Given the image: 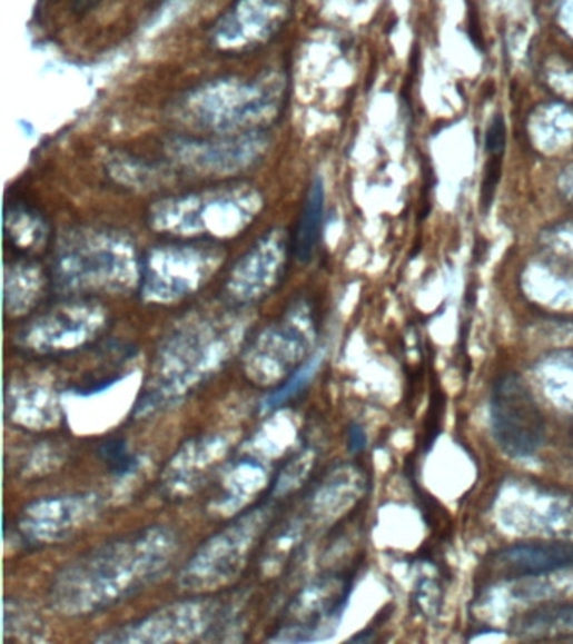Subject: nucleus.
I'll return each instance as SVG.
<instances>
[{
	"label": "nucleus",
	"instance_id": "f257e3e1",
	"mask_svg": "<svg viewBox=\"0 0 573 644\" xmlns=\"http://www.w3.org/2000/svg\"><path fill=\"white\" fill-rule=\"evenodd\" d=\"M491 429L496 444L513 458H532L545 438L543 416L518 375L498 376L491 388Z\"/></svg>",
	"mask_w": 573,
	"mask_h": 644
},
{
	"label": "nucleus",
	"instance_id": "f03ea898",
	"mask_svg": "<svg viewBox=\"0 0 573 644\" xmlns=\"http://www.w3.org/2000/svg\"><path fill=\"white\" fill-rule=\"evenodd\" d=\"M350 596V583L345 579H325L303 591L289 606L283 624L281 641L323 640L325 631L337 630L338 621Z\"/></svg>",
	"mask_w": 573,
	"mask_h": 644
},
{
	"label": "nucleus",
	"instance_id": "7ed1b4c3",
	"mask_svg": "<svg viewBox=\"0 0 573 644\" xmlns=\"http://www.w3.org/2000/svg\"><path fill=\"white\" fill-rule=\"evenodd\" d=\"M498 559L513 576L539 577L573 566V543L516 544L502 551Z\"/></svg>",
	"mask_w": 573,
	"mask_h": 644
},
{
	"label": "nucleus",
	"instance_id": "20e7f679",
	"mask_svg": "<svg viewBox=\"0 0 573 644\" xmlns=\"http://www.w3.org/2000/svg\"><path fill=\"white\" fill-rule=\"evenodd\" d=\"M275 12H278L275 0H239L217 29V39L226 42H236L240 38L263 39L278 19L279 14Z\"/></svg>",
	"mask_w": 573,
	"mask_h": 644
},
{
	"label": "nucleus",
	"instance_id": "39448f33",
	"mask_svg": "<svg viewBox=\"0 0 573 644\" xmlns=\"http://www.w3.org/2000/svg\"><path fill=\"white\" fill-rule=\"evenodd\" d=\"M323 217H325V185L319 177L309 185L299 214L298 226L293 237V254L302 262L312 260L322 237Z\"/></svg>",
	"mask_w": 573,
	"mask_h": 644
},
{
	"label": "nucleus",
	"instance_id": "423d86ee",
	"mask_svg": "<svg viewBox=\"0 0 573 644\" xmlns=\"http://www.w3.org/2000/svg\"><path fill=\"white\" fill-rule=\"evenodd\" d=\"M319 365H322V356H315V358L309 359L308 363L302 366L292 378L286 382L285 386L281 388L276 389L275 393L268 396V398L263 402V408L265 409H275L279 408V406L286 405L289 399L295 398L298 396L303 389L306 388L309 382H312L313 376L316 375L318 371Z\"/></svg>",
	"mask_w": 573,
	"mask_h": 644
},
{
	"label": "nucleus",
	"instance_id": "0eeeda50",
	"mask_svg": "<svg viewBox=\"0 0 573 644\" xmlns=\"http://www.w3.org/2000/svg\"><path fill=\"white\" fill-rule=\"evenodd\" d=\"M100 458L107 465L110 474L125 477L137 468V458L128 452L127 444L121 438H110L100 447Z\"/></svg>",
	"mask_w": 573,
	"mask_h": 644
},
{
	"label": "nucleus",
	"instance_id": "6e6552de",
	"mask_svg": "<svg viewBox=\"0 0 573 644\" xmlns=\"http://www.w3.org/2000/svg\"><path fill=\"white\" fill-rule=\"evenodd\" d=\"M502 167L503 155H490L486 170H484L483 190H481V205H483L484 211L493 204L496 187H498L500 178H502Z\"/></svg>",
	"mask_w": 573,
	"mask_h": 644
},
{
	"label": "nucleus",
	"instance_id": "1a4fd4ad",
	"mask_svg": "<svg viewBox=\"0 0 573 644\" xmlns=\"http://www.w3.org/2000/svg\"><path fill=\"white\" fill-rule=\"evenodd\" d=\"M506 145V127L505 118L502 115H496L491 120L490 128L486 133V153L487 155H503L505 153Z\"/></svg>",
	"mask_w": 573,
	"mask_h": 644
},
{
	"label": "nucleus",
	"instance_id": "9d476101",
	"mask_svg": "<svg viewBox=\"0 0 573 644\" xmlns=\"http://www.w3.org/2000/svg\"><path fill=\"white\" fill-rule=\"evenodd\" d=\"M348 447L352 454H358L367 447V437H365L364 428L360 425H352L348 429Z\"/></svg>",
	"mask_w": 573,
	"mask_h": 644
},
{
	"label": "nucleus",
	"instance_id": "9b49d317",
	"mask_svg": "<svg viewBox=\"0 0 573 644\" xmlns=\"http://www.w3.org/2000/svg\"><path fill=\"white\" fill-rule=\"evenodd\" d=\"M100 0H72V8L75 11L85 12L87 9L93 8Z\"/></svg>",
	"mask_w": 573,
	"mask_h": 644
}]
</instances>
